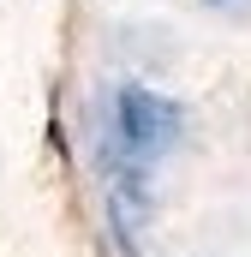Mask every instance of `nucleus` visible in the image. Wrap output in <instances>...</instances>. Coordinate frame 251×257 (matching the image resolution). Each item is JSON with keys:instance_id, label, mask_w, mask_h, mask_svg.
<instances>
[{"instance_id": "f03ea898", "label": "nucleus", "mask_w": 251, "mask_h": 257, "mask_svg": "<svg viewBox=\"0 0 251 257\" xmlns=\"http://www.w3.org/2000/svg\"><path fill=\"white\" fill-rule=\"evenodd\" d=\"M209 6H239V0H209Z\"/></svg>"}, {"instance_id": "f257e3e1", "label": "nucleus", "mask_w": 251, "mask_h": 257, "mask_svg": "<svg viewBox=\"0 0 251 257\" xmlns=\"http://www.w3.org/2000/svg\"><path fill=\"white\" fill-rule=\"evenodd\" d=\"M186 138V108L150 84H120L108 102V168L150 180Z\"/></svg>"}]
</instances>
